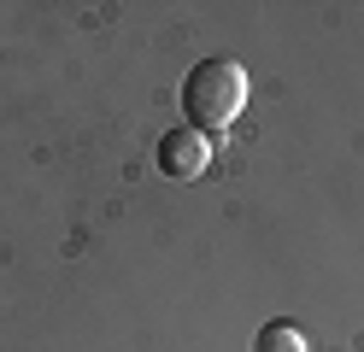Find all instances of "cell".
I'll return each mask as SVG.
<instances>
[{
	"label": "cell",
	"mask_w": 364,
	"mask_h": 352,
	"mask_svg": "<svg viewBox=\"0 0 364 352\" xmlns=\"http://www.w3.org/2000/svg\"><path fill=\"white\" fill-rule=\"evenodd\" d=\"M247 106V70L235 59H200L188 77H182V117L188 129H230Z\"/></svg>",
	"instance_id": "6da1fadb"
},
{
	"label": "cell",
	"mask_w": 364,
	"mask_h": 352,
	"mask_svg": "<svg viewBox=\"0 0 364 352\" xmlns=\"http://www.w3.org/2000/svg\"><path fill=\"white\" fill-rule=\"evenodd\" d=\"M206 164H212V141L200 129H171L165 141H159V171L176 176V182H194Z\"/></svg>",
	"instance_id": "7a4b0ae2"
},
{
	"label": "cell",
	"mask_w": 364,
	"mask_h": 352,
	"mask_svg": "<svg viewBox=\"0 0 364 352\" xmlns=\"http://www.w3.org/2000/svg\"><path fill=\"white\" fill-rule=\"evenodd\" d=\"M259 352H306L300 323H264L259 329Z\"/></svg>",
	"instance_id": "3957f363"
}]
</instances>
